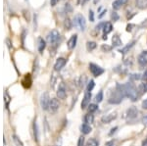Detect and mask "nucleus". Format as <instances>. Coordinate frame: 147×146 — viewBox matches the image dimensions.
<instances>
[{
  "mask_svg": "<svg viewBox=\"0 0 147 146\" xmlns=\"http://www.w3.org/2000/svg\"><path fill=\"white\" fill-rule=\"evenodd\" d=\"M122 87V90L124 91L125 96L129 97L131 101H136L137 98H138V91L136 86L134 85L130 82H127V83H125L123 85H121Z\"/></svg>",
  "mask_w": 147,
  "mask_h": 146,
  "instance_id": "nucleus-1",
  "label": "nucleus"
},
{
  "mask_svg": "<svg viewBox=\"0 0 147 146\" xmlns=\"http://www.w3.org/2000/svg\"><path fill=\"white\" fill-rule=\"evenodd\" d=\"M124 96H125L124 91L122 90V87H121L120 84H118L117 89L111 93V96H110V98H109V102H110L111 104H119V103L122 102Z\"/></svg>",
  "mask_w": 147,
  "mask_h": 146,
  "instance_id": "nucleus-2",
  "label": "nucleus"
},
{
  "mask_svg": "<svg viewBox=\"0 0 147 146\" xmlns=\"http://www.w3.org/2000/svg\"><path fill=\"white\" fill-rule=\"evenodd\" d=\"M73 24L74 26H75L76 28H78L80 30H85V28H86V22H85V19L82 15H80V14H78V15L75 16V18H74V21H73Z\"/></svg>",
  "mask_w": 147,
  "mask_h": 146,
  "instance_id": "nucleus-3",
  "label": "nucleus"
},
{
  "mask_svg": "<svg viewBox=\"0 0 147 146\" xmlns=\"http://www.w3.org/2000/svg\"><path fill=\"white\" fill-rule=\"evenodd\" d=\"M46 39H47V41H48V43H50L51 45L56 44L57 42L59 41V39H60V34H59L58 30H51L48 34H47Z\"/></svg>",
  "mask_w": 147,
  "mask_h": 146,
  "instance_id": "nucleus-4",
  "label": "nucleus"
},
{
  "mask_svg": "<svg viewBox=\"0 0 147 146\" xmlns=\"http://www.w3.org/2000/svg\"><path fill=\"white\" fill-rule=\"evenodd\" d=\"M51 99L49 98V95L47 93H42L41 96H40V106L43 110H48L49 108V104H50Z\"/></svg>",
  "mask_w": 147,
  "mask_h": 146,
  "instance_id": "nucleus-5",
  "label": "nucleus"
},
{
  "mask_svg": "<svg viewBox=\"0 0 147 146\" xmlns=\"http://www.w3.org/2000/svg\"><path fill=\"white\" fill-rule=\"evenodd\" d=\"M89 70H90L91 74L93 75L94 77H99L104 73L103 68H101L100 66H98L96 64H93V63H90V64H89Z\"/></svg>",
  "mask_w": 147,
  "mask_h": 146,
  "instance_id": "nucleus-6",
  "label": "nucleus"
},
{
  "mask_svg": "<svg viewBox=\"0 0 147 146\" xmlns=\"http://www.w3.org/2000/svg\"><path fill=\"white\" fill-rule=\"evenodd\" d=\"M57 96L60 99H65L67 97V89H66V86L64 83H60V85H59L58 90H57Z\"/></svg>",
  "mask_w": 147,
  "mask_h": 146,
  "instance_id": "nucleus-7",
  "label": "nucleus"
},
{
  "mask_svg": "<svg viewBox=\"0 0 147 146\" xmlns=\"http://www.w3.org/2000/svg\"><path fill=\"white\" fill-rule=\"evenodd\" d=\"M116 118H117V113L113 112V113H110V114H107V115H105V116L102 117L101 121H102V123H104V124H110L111 122L116 119Z\"/></svg>",
  "mask_w": 147,
  "mask_h": 146,
  "instance_id": "nucleus-8",
  "label": "nucleus"
},
{
  "mask_svg": "<svg viewBox=\"0 0 147 146\" xmlns=\"http://www.w3.org/2000/svg\"><path fill=\"white\" fill-rule=\"evenodd\" d=\"M59 107H60V104H59V101L56 99V98H52L50 101V104H49V112L51 113H56L58 111Z\"/></svg>",
  "mask_w": 147,
  "mask_h": 146,
  "instance_id": "nucleus-9",
  "label": "nucleus"
},
{
  "mask_svg": "<svg viewBox=\"0 0 147 146\" xmlns=\"http://www.w3.org/2000/svg\"><path fill=\"white\" fill-rule=\"evenodd\" d=\"M90 100H91V93L89 92V91H86V92L84 93V97L82 102V109H85L86 107H88L89 103H90Z\"/></svg>",
  "mask_w": 147,
  "mask_h": 146,
  "instance_id": "nucleus-10",
  "label": "nucleus"
},
{
  "mask_svg": "<svg viewBox=\"0 0 147 146\" xmlns=\"http://www.w3.org/2000/svg\"><path fill=\"white\" fill-rule=\"evenodd\" d=\"M77 40H78V35L77 34H73L72 36H71V38L69 39V41L67 43V46H68L69 50H73V49L75 48L76 44H77Z\"/></svg>",
  "mask_w": 147,
  "mask_h": 146,
  "instance_id": "nucleus-11",
  "label": "nucleus"
},
{
  "mask_svg": "<svg viewBox=\"0 0 147 146\" xmlns=\"http://www.w3.org/2000/svg\"><path fill=\"white\" fill-rule=\"evenodd\" d=\"M137 60H138V64L142 66V67L146 66L147 65V51H143V52H141L139 54Z\"/></svg>",
  "mask_w": 147,
  "mask_h": 146,
  "instance_id": "nucleus-12",
  "label": "nucleus"
},
{
  "mask_svg": "<svg viewBox=\"0 0 147 146\" xmlns=\"http://www.w3.org/2000/svg\"><path fill=\"white\" fill-rule=\"evenodd\" d=\"M66 65V59L65 58H58L54 65V69L55 71H61Z\"/></svg>",
  "mask_w": 147,
  "mask_h": 146,
  "instance_id": "nucleus-13",
  "label": "nucleus"
},
{
  "mask_svg": "<svg viewBox=\"0 0 147 146\" xmlns=\"http://www.w3.org/2000/svg\"><path fill=\"white\" fill-rule=\"evenodd\" d=\"M127 1H129V0H115L112 4L113 9L114 10H119V9H121L123 6L127 3Z\"/></svg>",
  "mask_w": 147,
  "mask_h": 146,
  "instance_id": "nucleus-14",
  "label": "nucleus"
},
{
  "mask_svg": "<svg viewBox=\"0 0 147 146\" xmlns=\"http://www.w3.org/2000/svg\"><path fill=\"white\" fill-rule=\"evenodd\" d=\"M137 114H138V111L136 107H130L127 112V115L129 119H134L136 117H137Z\"/></svg>",
  "mask_w": 147,
  "mask_h": 146,
  "instance_id": "nucleus-15",
  "label": "nucleus"
},
{
  "mask_svg": "<svg viewBox=\"0 0 147 146\" xmlns=\"http://www.w3.org/2000/svg\"><path fill=\"white\" fill-rule=\"evenodd\" d=\"M136 5L140 10H144L147 8V0H136Z\"/></svg>",
  "mask_w": 147,
  "mask_h": 146,
  "instance_id": "nucleus-16",
  "label": "nucleus"
},
{
  "mask_svg": "<svg viewBox=\"0 0 147 146\" xmlns=\"http://www.w3.org/2000/svg\"><path fill=\"white\" fill-rule=\"evenodd\" d=\"M112 42H113V46H115V47L121 46L123 44V42H122V40H121L120 36H119V35H117V34L114 35V36H113Z\"/></svg>",
  "mask_w": 147,
  "mask_h": 146,
  "instance_id": "nucleus-17",
  "label": "nucleus"
},
{
  "mask_svg": "<svg viewBox=\"0 0 147 146\" xmlns=\"http://www.w3.org/2000/svg\"><path fill=\"white\" fill-rule=\"evenodd\" d=\"M45 46H46V44H45V41L43 40V38H41V37H38V45H37V48H38V51H39L40 53L43 52Z\"/></svg>",
  "mask_w": 147,
  "mask_h": 146,
  "instance_id": "nucleus-18",
  "label": "nucleus"
},
{
  "mask_svg": "<svg viewBox=\"0 0 147 146\" xmlns=\"http://www.w3.org/2000/svg\"><path fill=\"white\" fill-rule=\"evenodd\" d=\"M112 30H113V26H112V24L111 23H106L105 24V26H104V28H103V32H104V34L105 35H107L109 32H112Z\"/></svg>",
  "mask_w": 147,
  "mask_h": 146,
  "instance_id": "nucleus-19",
  "label": "nucleus"
},
{
  "mask_svg": "<svg viewBox=\"0 0 147 146\" xmlns=\"http://www.w3.org/2000/svg\"><path fill=\"white\" fill-rule=\"evenodd\" d=\"M91 131H92V129L89 124H84L82 126V133H84V135H88L89 133H91Z\"/></svg>",
  "mask_w": 147,
  "mask_h": 146,
  "instance_id": "nucleus-20",
  "label": "nucleus"
},
{
  "mask_svg": "<svg viewBox=\"0 0 147 146\" xmlns=\"http://www.w3.org/2000/svg\"><path fill=\"white\" fill-rule=\"evenodd\" d=\"M85 146H99V143L95 138H89V139L87 140Z\"/></svg>",
  "mask_w": 147,
  "mask_h": 146,
  "instance_id": "nucleus-21",
  "label": "nucleus"
},
{
  "mask_svg": "<svg viewBox=\"0 0 147 146\" xmlns=\"http://www.w3.org/2000/svg\"><path fill=\"white\" fill-rule=\"evenodd\" d=\"M134 43H136V41H132V42H130V43L129 44V45L125 46V47H124V48H123V49H121V50H120V52H121V53H123V54L127 53V51H129V49L131 48V47L134 45Z\"/></svg>",
  "mask_w": 147,
  "mask_h": 146,
  "instance_id": "nucleus-22",
  "label": "nucleus"
},
{
  "mask_svg": "<svg viewBox=\"0 0 147 146\" xmlns=\"http://www.w3.org/2000/svg\"><path fill=\"white\" fill-rule=\"evenodd\" d=\"M96 43L94 41H88L86 43V48H87V50L88 51H92V50H94V49L96 48Z\"/></svg>",
  "mask_w": 147,
  "mask_h": 146,
  "instance_id": "nucleus-23",
  "label": "nucleus"
},
{
  "mask_svg": "<svg viewBox=\"0 0 147 146\" xmlns=\"http://www.w3.org/2000/svg\"><path fill=\"white\" fill-rule=\"evenodd\" d=\"M93 120H94V117H93V115H91V114H88L84 117V122H85V124H87L93 123Z\"/></svg>",
  "mask_w": 147,
  "mask_h": 146,
  "instance_id": "nucleus-24",
  "label": "nucleus"
},
{
  "mask_svg": "<svg viewBox=\"0 0 147 146\" xmlns=\"http://www.w3.org/2000/svg\"><path fill=\"white\" fill-rule=\"evenodd\" d=\"M34 133L35 140H38V126H37L36 121H34Z\"/></svg>",
  "mask_w": 147,
  "mask_h": 146,
  "instance_id": "nucleus-25",
  "label": "nucleus"
},
{
  "mask_svg": "<svg viewBox=\"0 0 147 146\" xmlns=\"http://www.w3.org/2000/svg\"><path fill=\"white\" fill-rule=\"evenodd\" d=\"M95 100H96V102H98V103L103 100V92H102V91H100V92H98L96 94Z\"/></svg>",
  "mask_w": 147,
  "mask_h": 146,
  "instance_id": "nucleus-26",
  "label": "nucleus"
},
{
  "mask_svg": "<svg viewBox=\"0 0 147 146\" xmlns=\"http://www.w3.org/2000/svg\"><path fill=\"white\" fill-rule=\"evenodd\" d=\"M97 109H98V106H97L96 104H90L89 105V108H88V111L91 114V113L95 112Z\"/></svg>",
  "mask_w": 147,
  "mask_h": 146,
  "instance_id": "nucleus-27",
  "label": "nucleus"
},
{
  "mask_svg": "<svg viewBox=\"0 0 147 146\" xmlns=\"http://www.w3.org/2000/svg\"><path fill=\"white\" fill-rule=\"evenodd\" d=\"M94 85H95V83H94V81H89L88 83H87V91H89V92H90L92 89H93Z\"/></svg>",
  "mask_w": 147,
  "mask_h": 146,
  "instance_id": "nucleus-28",
  "label": "nucleus"
},
{
  "mask_svg": "<svg viewBox=\"0 0 147 146\" xmlns=\"http://www.w3.org/2000/svg\"><path fill=\"white\" fill-rule=\"evenodd\" d=\"M101 49L104 51V52H108V51H110L111 49H112V47L107 45V44H103V45L101 46Z\"/></svg>",
  "mask_w": 147,
  "mask_h": 146,
  "instance_id": "nucleus-29",
  "label": "nucleus"
},
{
  "mask_svg": "<svg viewBox=\"0 0 147 146\" xmlns=\"http://www.w3.org/2000/svg\"><path fill=\"white\" fill-rule=\"evenodd\" d=\"M65 28L67 30H71V28H72V23H71V21L69 19L65 21Z\"/></svg>",
  "mask_w": 147,
  "mask_h": 146,
  "instance_id": "nucleus-30",
  "label": "nucleus"
},
{
  "mask_svg": "<svg viewBox=\"0 0 147 146\" xmlns=\"http://www.w3.org/2000/svg\"><path fill=\"white\" fill-rule=\"evenodd\" d=\"M78 146H84V136H80L78 141Z\"/></svg>",
  "mask_w": 147,
  "mask_h": 146,
  "instance_id": "nucleus-31",
  "label": "nucleus"
},
{
  "mask_svg": "<svg viewBox=\"0 0 147 146\" xmlns=\"http://www.w3.org/2000/svg\"><path fill=\"white\" fill-rule=\"evenodd\" d=\"M140 90L142 92H147V82H143L140 85Z\"/></svg>",
  "mask_w": 147,
  "mask_h": 146,
  "instance_id": "nucleus-32",
  "label": "nucleus"
},
{
  "mask_svg": "<svg viewBox=\"0 0 147 146\" xmlns=\"http://www.w3.org/2000/svg\"><path fill=\"white\" fill-rule=\"evenodd\" d=\"M111 18H112L113 21H118L120 17H119V15H118V14L116 13V12H113L112 15H111Z\"/></svg>",
  "mask_w": 147,
  "mask_h": 146,
  "instance_id": "nucleus-33",
  "label": "nucleus"
},
{
  "mask_svg": "<svg viewBox=\"0 0 147 146\" xmlns=\"http://www.w3.org/2000/svg\"><path fill=\"white\" fill-rule=\"evenodd\" d=\"M13 138H14V141H15V143H16V144H17V146H23L22 142H21V141L19 140V138L17 137V136L14 135V136H13Z\"/></svg>",
  "mask_w": 147,
  "mask_h": 146,
  "instance_id": "nucleus-34",
  "label": "nucleus"
},
{
  "mask_svg": "<svg viewBox=\"0 0 147 146\" xmlns=\"http://www.w3.org/2000/svg\"><path fill=\"white\" fill-rule=\"evenodd\" d=\"M89 21L90 22H94V13L91 10L89 11Z\"/></svg>",
  "mask_w": 147,
  "mask_h": 146,
  "instance_id": "nucleus-35",
  "label": "nucleus"
},
{
  "mask_svg": "<svg viewBox=\"0 0 147 146\" xmlns=\"http://www.w3.org/2000/svg\"><path fill=\"white\" fill-rule=\"evenodd\" d=\"M105 24H106V23H100L99 25H97V26H96V30H101V29H103L104 26H105Z\"/></svg>",
  "mask_w": 147,
  "mask_h": 146,
  "instance_id": "nucleus-36",
  "label": "nucleus"
},
{
  "mask_svg": "<svg viewBox=\"0 0 147 146\" xmlns=\"http://www.w3.org/2000/svg\"><path fill=\"white\" fill-rule=\"evenodd\" d=\"M140 75H131L130 76V79H139L141 77H139Z\"/></svg>",
  "mask_w": 147,
  "mask_h": 146,
  "instance_id": "nucleus-37",
  "label": "nucleus"
},
{
  "mask_svg": "<svg viewBox=\"0 0 147 146\" xmlns=\"http://www.w3.org/2000/svg\"><path fill=\"white\" fill-rule=\"evenodd\" d=\"M142 108H143V109H145V110H147V98L143 101V102H142Z\"/></svg>",
  "mask_w": 147,
  "mask_h": 146,
  "instance_id": "nucleus-38",
  "label": "nucleus"
},
{
  "mask_svg": "<svg viewBox=\"0 0 147 146\" xmlns=\"http://www.w3.org/2000/svg\"><path fill=\"white\" fill-rule=\"evenodd\" d=\"M141 77H142V79H143V81H147V70L143 73V76H142Z\"/></svg>",
  "mask_w": 147,
  "mask_h": 146,
  "instance_id": "nucleus-39",
  "label": "nucleus"
},
{
  "mask_svg": "<svg viewBox=\"0 0 147 146\" xmlns=\"http://www.w3.org/2000/svg\"><path fill=\"white\" fill-rule=\"evenodd\" d=\"M59 2V0H50V4L51 6H55L57 3Z\"/></svg>",
  "mask_w": 147,
  "mask_h": 146,
  "instance_id": "nucleus-40",
  "label": "nucleus"
},
{
  "mask_svg": "<svg viewBox=\"0 0 147 146\" xmlns=\"http://www.w3.org/2000/svg\"><path fill=\"white\" fill-rule=\"evenodd\" d=\"M106 12H107V10H103V11H102L100 15L98 16V18H102V17H103V16L105 15V13H106Z\"/></svg>",
  "mask_w": 147,
  "mask_h": 146,
  "instance_id": "nucleus-41",
  "label": "nucleus"
},
{
  "mask_svg": "<svg viewBox=\"0 0 147 146\" xmlns=\"http://www.w3.org/2000/svg\"><path fill=\"white\" fill-rule=\"evenodd\" d=\"M132 27H134V25H129V26H127V32H130Z\"/></svg>",
  "mask_w": 147,
  "mask_h": 146,
  "instance_id": "nucleus-42",
  "label": "nucleus"
},
{
  "mask_svg": "<svg viewBox=\"0 0 147 146\" xmlns=\"http://www.w3.org/2000/svg\"><path fill=\"white\" fill-rule=\"evenodd\" d=\"M142 146H147V137L143 140V142H142Z\"/></svg>",
  "mask_w": 147,
  "mask_h": 146,
  "instance_id": "nucleus-43",
  "label": "nucleus"
},
{
  "mask_svg": "<svg viewBox=\"0 0 147 146\" xmlns=\"http://www.w3.org/2000/svg\"><path fill=\"white\" fill-rule=\"evenodd\" d=\"M87 1H88V0H80V3L82 4V5H84V4L86 3Z\"/></svg>",
  "mask_w": 147,
  "mask_h": 146,
  "instance_id": "nucleus-44",
  "label": "nucleus"
},
{
  "mask_svg": "<svg viewBox=\"0 0 147 146\" xmlns=\"http://www.w3.org/2000/svg\"><path fill=\"white\" fill-rule=\"evenodd\" d=\"M143 123H144V124H146L147 126V116L143 118Z\"/></svg>",
  "mask_w": 147,
  "mask_h": 146,
  "instance_id": "nucleus-45",
  "label": "nucleus"
},
{
  "mask_svg": "<svg viewBox=\"0 0 147 146\" xmlns=\"http://www.w3.org/2000/svg\"><path fill=\"white\" fill-rule=\"evenodd\" d=\"M118 129L117 126H116V128H114V129H112V131H111V133H110V135H112L113 133H115V131H116V129Z\"/></svg>",
  "mask_w": 147,
  "mask_h": 146,
  "instance_id": "nucleus-46",
  "label": "nucleus"
}]
</instances>
